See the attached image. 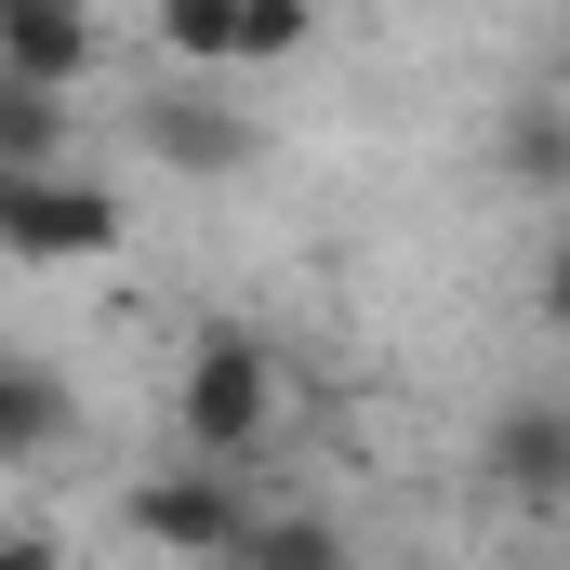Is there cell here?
<instances>
[{
  "mask_svg": "<svg viewBox=\"0 0 570 570\" xmlns=\"http://www.w3.org/2000/svg\"><path fill=\"white\" fill-rule=\"evenodd\" d=\"M239 518H253V478H213V464H159V478H134V531L159 544V558H226L239 544Z\"/></svg>",
  "mask_w": 570,
  "mask_h": 570,
  "instance_id": "obj_3",
  "label": "cell"
},
{
  "mask_svg": "<svg viewBox=\"0 0 570 570\" xmlns=\"http://www.w3.org/2000/svg\"><path fill=\"white\" fill-rule=\"evenodd\" d=\"M67 425H80V385H67L53 358H0V464L67 451Z\"/></svg>",
  "mask_w": 570,
  "mask_h": 570,
  "instance_id": "obj_7",
  "label": "cell"
},
{
  "mask_svg": "<svg viewBox=\"0 0 570 570\" xmlns=\"http://www.w3.org/2000/svg\"><path fill=\"white\" fill-rule=\"evenodd\" d=\"M173 425H186V464H213V478H253V451L279 438V345H266L253 318H213V332L186 345Z\"/></svg>",
  "mask_w": 570,
  "mask_h": 570,
  "instance_id": "obj_1",
  "label": "cell"
},
{
  "mask_svg": "<svg viewBox=\"0 0 570 570\" xmlns=\"http://www.w3.org/2000/svg\"><path fill=\"white\" fill-rule=\"evenodd\" d=\"M146 40H159L173 67H226V0H159Z\"/></svg>",
  "mask_w": 570,
  "mask_h": 570,
  "instance_id": "obj_12",
  "label": "cell"
},
{
  "mask_svg": "<svg viewBox=\"0 0 570 570\" xmlns=\"http://www.w3.org/2000/svg\"><path fill=\"white\" fill-rule=\"evenodd\" d=\"M0 213H13V173H0Z\"/></svg>",
  "mask_w": 570,
  "mask_h": 570,
  "instance_id": "obj_14",
  "label": "cell"
},
{
  "mask_svg": "<svg viewBox=\"0 0 570 570\" xmlns=\"http://www.w3.org/2000/svg\"><path fill=\"white\" fill-rule=\"evenodd\" d=\"M213 570H358V558H345V531H332V518H305V504L266 518V504H253V518H239V544H226Z\"/></svg>",
  "mask_w": 570,
  "mask_h": 570,
  "instance_id": "obj_8",
  "label": "cell"
},
{
  "mask_svg": "<svg viewBox=\"0 0 570 570\" xmlns=\"http://www.w3.org/2000/svg\"><path fill=\"white\" fill-rule=\"evenodd\" d=\"M0 173H13V186L67 173V107H53V94H13V80H0Z\"/></svg>",
  "mask_w": 570,
  "mask_h": 570,
  "instance_id": "obj_10",
  "label": "cell"
},
{
  "mask_svg": "<svg viewBox=\"0 0 570 570\" xmlns=\"http://www.w3.org/2000/svg\"><path fill=\"white\" fill-rule=\"evenodd\" d=\"M0 253H13V266H94V253H120V186H94V173H40V186H13Z\"/></svg>",
  "mask_w": 570,
  "mask_h": 570,
  "instance_id": "obj_2",
  "label": "cell"
},
{
  "mask_svg": "<svg viewBox=\"0 0 570 570\" xmlns=\"http://www.w3.org/2000/svg\"><path fill=\"white\" fill-rule=\"evenodd\" d=\"M0 570H67V544L53 531H0Z\"/></svg>",
  "mask_w": 570,
  "mask_h": 570,
  "instance_id": "obj_13",
  "label": "cell"
},
{
  "mask_svg": "<svg viewBox=\"0 0 570 570\" xmlns=\"http://www.w3.org/2000/svg\"><path fill=\"white\" fill-rule=\"evenodd\" d=\"M504 173H518L531 199H558V186H570V107H558V94H518V120H504Z\"/></svg>",
  "mask_w": 570,
  "mask_h": 570,
  "instance_id": "obj_9",
  "label": "cell"
},
{
  "mask_svg": "<svg viewBox=\"0 0 570 570\" xmlns=\"http://www.w3.org/2000/svg\"><path fill=\"white\" fill-rule=\"evenodd\" d=\"M491 478H504V504H531V518H558L570 504V412L531 385V399H504V425H491Z\"/></svg>",
  "mask_w": 570,
  "mask_h": 570,
  "instance_id": "obj_6",
  "label": "cell"
},
{
  "mask_svg": "<svg viewBox=\"0 0 570 570\" xmlns=\"http://www.w3.org/2000/svg\"><path fill=\"white\" fill-rule=\"evenodd\" d=\"M94 53H107V27L80 13V0H0V80L13 94H80L94 80Z\"/></svg>",
  "mask_w": 570,
  "mask_h": 570,
  "instance_id": "obj_5",
  "label": "cell"
},
{
  "mask_svg": "<svg viewBox=\"0 0 570 570\" xmlns=\"http://www.w3.org/2000/svg\"><path fill=\"white\" fill-rule=\"evenodd\" d=\"M305 40H318L305 0H226V67H292Z\"/></svg>",
  "mask_w": 570,
  "mask_h": 570,
  "instance_id": "obj_11",
  "label": "cell"
},
{
  "mask_svg": "<svg viewBox=\"0 0 570 570\" xmlns=\"http://www.w3.org/2000/svg\"><path fill=\"white\" fill-rule=\"evenodd\" d=\"M134 134H146V159L186 173V186H226V173H253V146H266V134H253V107H213V94H186V80L146 94Z\"/></svg>",
  "mask_w": 570,
  "mask_h": 570,
  "instance_id": "obj_4",
  "label": "cell"
}]
</instances>
